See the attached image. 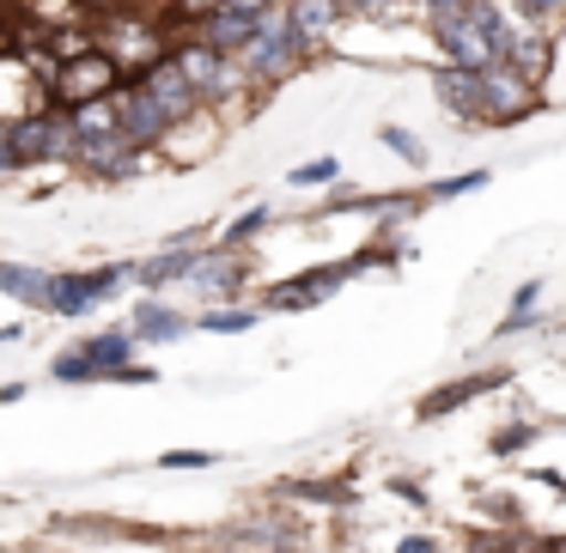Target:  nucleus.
<instances>
[{
  "label": "nucleus",
  "mask_w": 566,
  "mask_h": 553,
  "mask_svg": "<svg viewBox=\"0 0 566 553\" xmlns=\"http://www.w3.org/2000/svg\"><path fill=\"white\" fill-rule=\"evenodd\" d=\"M432 92H439V104L457 123L505 128V123H524L536 110L530 79H517L512 67H432Z\"/></svg>",
  "instance_id": "nucleus-1"
},
{
  "label": "nucleus",
  "mask_w": 566,
  "mask_h": 553,
  "mask_svg": "<svg viewBox=\"0 0 566 553\" xmlns=\"http://www.w3.org/2000/svg\"><path fill=\"white\" fill-rule=\"evenodd\" d=\"M432 43L444 50V67H500L505 43H512V19L493 0H451V7H427Z\"/></svg>",
  "instance_id": "nucleus-2"
},
{
  "label": "nucleus",
  "mask_w": 566,
  "mask_h": 553,
  "mask_svg": "<svg viewBox=\"0 0 566 553\" xmlns=\"http://www.w3.org/2000/svg\"><path fill=\"white\" fill-rule=\"evenodd\" d=\"M305 62H311V43L298 38L293 25H286L281 0H274L269 13L256 19V31H250V43L238 50V67H244L250 92H274L281 79H293Z\"/></svg>",
  "instance_id": "nucleus-3"
},
{
  "label": "nucleus",
  "mask_w": 566,
  "mask_h": 553,
  "mask_svg": "<svg viewBox=\"0 0 566 553\" xmlns=\"http://www.w3.org/2000/svg\"><path fill=\"white\" fill-rule=\"evenodd\" d=\"M171 62H177V74L189 79V92H196V104H201V110H220V104H238V98L250 92V79H244V67H238V55L208 50L201 38L171 43Z\"/></svg>",
  "instance_id": "nucleus-4"
},
{
  "label": "nucleus",
  "mask_w": 566,
  "mask_h": 553,
  "mask_svg": "<svg viewBox=\"0 0 566 553\" xmlns=\"http://www.w3.org/2000/svg\"><path fill=\"white\" fill-rule=\"evenodd\" d=\"M0 135L19 152V164H74V128H67L62 104H38V110L0 123Z\"/></svg>",
  "instance_id": "nucleus-5"
},
{
  "label": "nucleus",
  "mask_w": 566,
  "mask_h": 553,
  "mask_svg": "<svg viewBox=\"0 0 566 553\" xmlns=\"http://www.w3.org/2000/svg\"><path fill=\"white\" fill-rule=\"evenodd\" d=\"M135 280V262H98V268H67L55 274L50 286V317H86V310H98L104 298H116L123 286Z\"/></svg>",
  "instance_id": "nucleus-6"
},
{
  "label": "nucleus",
  "mask_w": 566,
  "mask_h": 553,
  "mask_svg": "<svg viewBox=\"0 0 566 553\" xmlns=\"http://www.w3.org/2000/svg\"><path fill=\"white\" fill-rule=\"evenodd\" d=\"M123 62H116L111 50H74V55H62L55 62V74H50V98L62 104H86V98H104V92H116L123 86Z\"/></svg>",
  "instance_id": "nucleus-7"
},
{
  "label": "nucleus",
  "mask_w": 566,
  "mask_h": 553,
  "mask_svg": "<svg viewBox=\"0 0 566 553\" xmlns=\"http://www.w3.org/2000/svg\"><path fill=\"white\" fill-rule=\"evenodd\" d=\"M111 104H116V135H128L140 152H153V147H165V140H171V116L159 110V98H153L147 86L123 79V86L111 92Z\"/></svg>",
  "instance_id": "nucleus-8"
},
{
  "label": "nucleus",
  "mask_w": 566,
  "mask_h": 553,
  "mask_svg": "<svg viewBox=\"0 0 566 553\" xmlns=\"http://www.w3.org/2000/svg\"><path fill=\"white\" fill-rule=\"evenodd\" d=\"M184 280L196 286L201 298H238L250 286V249H220V244L196 249Z\"/></svg>",
  "instance_id": "nucleus-9"
},
{
  "label": "nucleus",
  "mask_w": 566,
  "mask_h": 553,
  "mask_svg": "<svg viewBox=\"0 0 566 553\" xmlns=\"http://www.w3.org/2000/svg\"><path fill=\"white\" fill-rule=\"evenodd\" d=\"M128 79H135V86H147L153 98H159V110L171 116V128H177V123H189V116H201V104H196V92H189V79L177 74V62H171V43H165V50L153 55V62H140Z\"/></svg>",
  "instance_id": "nucleus-10"
},
{
  "label": "nucleus",
  "mask_w": 566,
  "mask_h": 553,
  "mask_svg": "<svg viewBox=\"0 0 566 553\" xmlns=\"http://www.w3.org/2000/svg\"><path fill=\"white\" fill-rule=\"evenodd\" d=\"M342 280H354L347 262H317V268L293 274V280H274L269 293H262V305L269 310H311V305H323V298H335Z\"/></svg>",
  "instance_id": "nucleus-11"
},
{
  "label": "nucleus",
  "mask_w": 566,
  "mask_h": 553,
  "mask_svg": "<svg viewBox=\"0 0 566 553\" xmlns=\"http://www.w3.org/2000/svg\"><path fill=\"white\" fill-rule=\"evenodd\" d=\"M74 164H80V171H92L98 183H116V177H135L140 164H147V152H140L128 135H104V140H80Z\"/></svg>",
  "instance_id": "nucleus-12"
},
{
  "label": "nucleus",
  "mask_w": 566,
  "mask_h": 553,
  "mask_svg": "<svg viewBox=\"0 0 566 553\" xmlns=\"http://www.w3.org/2000/svg\"><path fill=\"white\" fill-rule=\"evenodd\" d=\"M512 383V371H475V377H457V383H439V390L427 395V402L415 407V419H444V414H457V407H469L475 395H488V390H505Z\"/></svg>",
  "instance_id": "nucleus-13"
},
{
  "label": "nucleus",
  "mask_w": 566,
  "mask_h": 553,
  "mask_svg": "<svg viewBox=\"0 0 566 553\" xmlns=\"http://www.w3.org/2000/svg\"><path fill=\"white\" fill-rule=\"evenodd\" d=\"M196 244H201V232L171 237V244H165V249H153L147 262H135V280L147 286V293H165L171 280H184V274H189V262H196Z\"/></svg>",
  "instance_id": "nucleus-14"
},
{
  "label": "nucleus",
  "mask_w": 566,
  "mask_h": 553,
  "mask_svg": "<svg viewBox=\"0 0 566 553\" xmlns=\"http://www.w3.org/2000/svg\"><path fill=\"white\" fill-rule=\"evenodd\" d=\"M128 334H135L140 347H165V341H184V334H189V317L153 293V298H140V305H135V322H128Z\"/></svg>",
  "instance_id": "nucleus-15"
},
{
  "label": "nucleus",
  "mask_w": 566,
  "mask_h": 553,
  "mask_svg": "<svg viewBox=\"0 0 566 553\" xmlns=\"http://www.w3.org/2000/svg\"><path fill=\"white\" fill-rule=\"evenodd\" d=\"M50 268H31V262H0V298H13L19 310H50Z\"/></svg>",
  "instance_id": "nucleus-16"
},
{
  "label": "nucleus",
  "mask_w": 566,
  "mask_h": 553,
  "mask_svg": "<svg viewBox=\"0 0 566 553\" xmlns=\"http://www.w3.org/2000/svg\"><path fill=\"white\" fill-rule=\"evenodd\" d=\"M281 13L311 50H323V43L335 38V25H342V7H335V0H281Z\"/></svg>",
  "instance_id": "nucleus-17"
},
{
  "label": "nucleus",
  "mask_w": 566,
  "mask_h": 553,
  "mask_svg": "<svg viewBox=\"0 0 566 553\" xmlns=\"http://www.w3.org/2000/svg\"><path fill=\"white\" fill-rule=\"evenodd\" d=\"M67 128H74V147H80V140L116 135V104H111V92H104V98H86V104H67Z\"/></svg>",
  "instance_id": "nucleus-18"
},
{
  "label": "nucleus",
  "mask_w": 566,
  "mask_h": 553,
  "mask_svg": "<svg viewBox=\"0 0 566 553\" xmlns=\"http://www.w3.org/2000/svg\"><path fill=\"white\" fill-rule=\"evenodd\" d=\"M256 317H262L256 305H208L196 322H189V329H208V334H250V329H256Z\"/></svg>",
  "instance_id": "nucleus-19"
},
{
  "label": "nucleus",
  "mask_w": 566,
  "mask_h": 553,
  "mask_svg": "<svg viewBox=\"0 0 566 553\" xmlns=\"http://www.w3.org/2000/svg\"><path fill=\"white\" fill-rule=\"evenodd\" d=\"M536 305H542V280L530 274V280L512 293V305H505V317H500V329H493V334H500V341H505V334H524L530 322H536Z\"/></svg>",
  "instance_id": "nucleus-20"
},
{
  "label": "nucleus",
  "mask_w": 566,
  "mask_h": 553,
  "mask_svg": "<svg viewBox=\"0 0 566 553\" xmlns=\"http://www.w3.org/2000/svg\"><path fill=\"white\" fill-rule=\"evenodd\" d=\"M269 225H274V208H262V201H256V208H244V213H238V220L226 225L220 237H213V244H220V249H250L262 232H269Z\"/></svg>",
  "instance_id": "nucleus-21"
},
{
  "label": "nucleus",
  "mask_w": 566,
  "mask_h": 553,
  "mask_svg": "<svg viewBox=\"0 0 566 553\" xmlns=\"http://www.w3.org/2000/svg\"><path fill=\"white\" fill-rule=\"evenodd\" d=\"M286 499H317V504H354V487L347 480H286Z\"/></svg>",
  "instance_id": "nucleus-22"
},
{
  "label": "nucleus",
  "mask_w": 566,
  "mask_h": 553,
  "mask_svg": "<svg viewBox=\"0 0 566 553\" xmlns=\"http://www.w3.org/2000/svg\"><path fill=\"white\" fill-rule=\"evenodd\" d=\"M378 140H384V147H390L402 164H415V171L427 164V140H420L415 128H396V123H384V128H378Z\"/></svg>",
  "instance_id": "nucleus-23"
},
{
  "label": "nucleus",
  "mask_w": 566,
  "mask_h": 553,
  "mask_svg": "<svg viewBox=\"0 0 566 553\" xmlns=\"http://www.w3.org/2000/svg\"><path fill=\"white\" fill-rule=\"evenodd\" d=\"M488 189V171H457V177H439V183L420 189V201H457V195H475Z\"/></svg>",
  "instance_id": "nucleus-24"
},
{
  "label": "nucleus",
  "mask_w": 566,
  "mask_h": 553,
  "mask_svg": "<svg viewBox=\"0 0 566 553\" xmlns=\"http://www.w3.org/2000/svg\"><path fill=\"white\" fill-rule=\"evenodd\" d=\"M335 177H342V159H335V152H323V159H311V164H293V177H286V183H293V189H323V183H335Z\"/></svg>",
  "instance_id": "nucleus-25"
},
{
  "label": "nucleus",
  "mask_w": 566,
  "mask_h": 553,
  "mask_svg": "<svg viewBox=\"0 0 566 553\" xmlns=\"http://www.w3.org/2000/svg\"><path fill=\"white\" fill-rule=\"evenodd\" d=\"M512 7H517V19H524V25H554V19H560L566 13V0H512Z\"/></svg>",
  "instance_id": "nucleus-26"
},
{
  "label": "nucleus",
  "mask_w": 566,
  "mask_h": 553,
  "mask_svg": "<svg viewBox=\"0 0 566 553\" xmlns=\"http://www.w3.org/2000/svg\"><path fill=\"white\" fill-rule=\"evenodd\" d=\"M524 444H536V426H524V419H517V426H500V432H493L488 450H493V456H517Z\"/></svg>",
  "instance_id": "nucleus-27"
},
{
  "label": "nucleus",
  "mask_w": 566,
  "mask_h": 553,
  "mask_svg": "<svg viewBox=\"0 0 566 553\" xmlns=\"http://www.w3.org/2000/svg\"><path fill=\"white\" fill-rule=\"evenodd\" d=\"M213 462H220L213 450H165L159 456V468H184V475H189V468H213Z\"/></svg>",
  "instance_id": "nucleus-28"
},
{
  "label": "nucleus",
  "mask_w": 566,
  "mask_h": 553,
  "mask_svg": "<svg viewBox=\"0 0 566 553\" xmlns=\"http://www.w3.org/2000/svg\"><path fill=\"white\" fill-rule=\"evenodd\" d=\"M342 7V19H378V13H390L396 0H335Z\"/></svg>",
  "instance_id": "nucleus-29"
},
{
  "label": "nucleus",
  "mask_w": 566,
  "mask_h": 553,
  "mask_svg": "<svg viewBox=\"0 0 566 553\" xmlns=\"http://www.w3.org/2000/svg\"><path fill=\"white\" fill-rule=\"evenodd\" d=\"M111 383H128V390H147V383H159V371H153V365H135V359H128V365L116 371Z\"/></svg>",
  "instance_id": "nucleus-30"
},
{
  "label": "nucleus",
  "mask_w": 566,
  "mask_h": 553,
  "mask_svg": "<svg viewBox=\"0 0 566 553\" xmlns=\"http://www.w3.org/2000/svg\"><path fill=\"white\" fill-rule=\"evenodd\" d=\"M269 7H274V0H220L213 13H244V19H262Z\"/></svg>",
  "instance_id": "nucleus-31"
},
{
  "label": "nucleus",
  "mask_w": 566,
  "mask_h": 553,
  "mask_svg": "<svg viewBox=\"0 0 566 553\" xmlns=\"http://www.w3.org/2000/svg\"><path fill=\"white\" fill-rule=\"evenodd\" d=\"M19 171H25V164H19V152L7 147V135H0V183H13Z\"/></svg>",
  "instance_id": "nucleus-32"
},
{
  "label": "nucleus",
  "mask_w": 566,
  "mask_h": 553,
  "mask_svg": "<svg viewBox=\"0 0 566 553\" xmlns=\"http://www.w3.org/2000/svg\"><path fill=\"white\" fill-rule=\"evenodd\" d=\"M396 553H439V541H432V535H402V541H396Z\"/></svg>",
  "instance_id": "nucleus-33"
},
{
  "label": "nucleus",
  "mask_w": 566,
  "mask_h": 553,
  "mask_svg": "<svg viewBox=\"0 0 566 553\" xmlns=\"http://www.w3.org/2000/svg\"><path fill=\"white\" fill-rule=\"evenodd\" d=\"M213 7H220V0H177V13H184V19H208Z\"/></svg>",
  "instance_id": "nucleus-34"
},
{
  "label": "nucleus",
  "mask_w": 566,
  "mask_h": 553,
  "mask_svg": "<svg viewBox=\"0 0 566 553\" xmlns=\"http://www.w3.org/2000/svg\"><path fill=\"white\" fill-rule=\"evenodd\" d=\"M25 377H19V383H0V407H13V402H25Z\"/></svg>",
  "instance_id": "nucleus-35"
},
{
  "label": "nucleus",
  "mask_w": 566,
  "mask_h": 553,
  "mask_svg": "<svg viewBox=\"0 0 566 553\" xmlns=\"http://www.w3.org/2000/svg\"><path fill=\"white\" fill-rule=\"evenodd\" d=\"M13 341H25V322H7L0 329V347H13Z\"/></svg>",
  "instance_id": "nucleus-36"
}]
</instances>
